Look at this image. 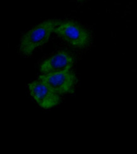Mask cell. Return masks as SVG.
Masks as SVG:
<instances>
[{"instance_id": "3", "label": "cell", "mask_w": 137, "mask_h": 154, "mask_svg": "<svg viewBox=\"0 0 137 154\" xmlns=\"http://www.w3.org/2000/svg\"><path fill=\"white\" fill-rule=\"evenodd\" d=\"M38 79L59 95L73 93L77 82L76 75L71 71L41 74L38 77Z\"/></svg>"}, {"instance_id": "2", "label": "cell", "mask_w": 137, "mask_h": 154, "mask_svg": "<svg viewBox=\"0 0 137 154\" xmlns=\"http://www.w3.org/2000/svg\"><path fill=\"white\" fill-rule=\"evenodd\" d=\"M54 33L72 47L83 49L91 41V34L85 28L71 20H57Z\"/></svg>"}, {"instance_id": "5", "label": "cell", "mask_w": 137, "mask_h": 154, "mask_svg": "<svg viewBox=\"0 0 137 154\" xmlns=\"http://www.w3.org/2000/svg\"><path fill=\"white\" fill-rule=\"evenodd\" d=\"M74 62L73 55L61 51L43 61L40 66V72L42 74L70 72Z\"/></svg>"}, {"instance_id": "4", "label": "cell", "mask_w": 137, "mask_h": 154, "mask_svg": "<svg viewBox=\"0 0 137 154\" xmlns=\"http://www.w3.org/2000/svg\"><path fill=\"white\" fill-rule=\"evenodd\" d=\"M29 93L39 106L44 109H50L58 105L61 101L60 95L40 80L28 85Z\"/></svg>"}, {"instance_id": "1", "label": "cell", "mask_w": 137, "mask_h": 154, "mask_svg": "<svg viewBox=\"0 0 137 154\" xmlns=\"http://www.w3.org/2000/svg\"><path fill=\"white\" fill-rule=\"evenodd\" d=\"M56 22V20H46L26 32L20 40V53L24 56H29L36 48L48 42L54 32Z\"/></svg>"}]
</instances>
